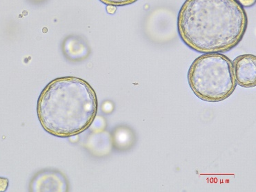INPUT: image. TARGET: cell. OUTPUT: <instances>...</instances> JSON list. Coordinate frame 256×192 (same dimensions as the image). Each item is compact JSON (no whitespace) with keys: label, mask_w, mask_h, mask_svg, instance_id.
<instances>
[{"label":"cell","mask_w":256,"mask_h":192,"mask_svg":"<svg viewBox=\"0 0 256 192\" xmlns=\"http://www.w3.org/2000/svg\"><path fill=\"white\" fill-rule=\"evenodd\" d=\"M248 26L238 0H186L178 17L182 41L200 53L230 51L242 41Z\"/></svg>","instance_id":"obj_1"},{"label":"cell","mask_w":256,"mask_h":192,"mask_svg":"<svg viewBox=\"0 0 256 192\" xmlns=\"http://www.w3.org/2000/svg\"><path fill=\"white\" fill-rule=\"evenodd\" d=\"M98 101L95 90L80 78H58L41 92L38 101L40 122L50 135L61 138L82 133L94 122Z\"/></svg>","instance_id":"obj_2"},{"label":"cell","mask_w":256,"mask_h":192,"mask_svg":"<svg viewBox=\"0 0 256 192\" xmlns=\"http://www.w3.org/2000/svg\"><path fill=\"white\" fill-rule=\"evenodd\" d=\"M188 81L194 94L208 102L226 100L237 86L233 63L220 52L204 53L195 59L188 69Z\"/></svg>","instance_id":"obj_3"},{"label":"cell","mask_w":256,"mask_h":192,"mask_svg":"<svg viewBox=\"0 0 256 192\" xmlns=\"http://www.w3.org/2000/svg\"><path fill=\"white\" fill-rule=\"evenodd\" d=\"M234 75L237 84L243 88L256 86V57L253 55H240L233 62Z\"/></svg>","instance_id":"obj_4"},{"label":"cell","mask_w":256,"mask_h":192,"mask_svg":"<svg viewBox=\"0 0 256 192\" xmlns=\"http://www.w3.org/2000/svg\"><path fill=\"white\" fill-rule=\"evenodd\" d=\"M100 1L107 5V6L112 5V6L117 7L132 4V3L137 1L138 0H100Z\"/></svg>","instance_id":"obj_5"},{"label":"cell","mask_w":256,"mask_h":192,"mask_svg":"<svg viewBox=\"0 0 256 192\" xmlns=\"http://www.w3.org/2000/svg\"><path fill=\"white\" fill-rule=\"evenodd\" d=\"M8 180L6 178L0 177V192H5L8 188Z\"/></svg>","instance_id":"obj_6"},{"label":"cell","mask_w":256,"mask_h":192,"mask_svg":"<svg viewBox=\"0 0 256 192\" xmlns=\"http://www.w3.org/2000/svg\"><path fill=\"white\" fill-rule=\"evenodd\" d=\"M242 7H252L256 3V0H238Z\"/></svg>","instance_id":"obj_7"},{"label":"cell","mask_w":256,"mask_h":192,"mask_svg":"<svg viewBox=\"0 0 256 192\" xmlns=\"http://www.w3.org/2000/svg\"><path fill=\"white\" fill-rule=\"evenodd\" d=\"M116 10H117V7L115 6H112V5H108L106 6V11L110 14L115 13Z\"/></svg>","instance_id":"obj_8"}]
</instances>
